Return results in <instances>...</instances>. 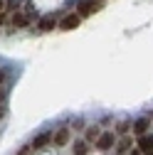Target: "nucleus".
I'll list each match as a JSON object with an SVG mask.
<instances>
[{
    "mask_svg": "<svg viewBox=\"0 0 153 155\" xmlns=\"http://www.w3.org/2000/svg\"><path fill=\"white\" fill-rule=\"evenodd\" d=\"M136 153H138V155H148V153H153V133L136 138Z\"/></svg>",
    "mask_w": 153,
    "mask_h": 155,
    "instance_id": "6e6552de",
    "label": "nucleus"
},
{
    "mask_svg": "<svg viewBox=\"0 0 153 155\" xmlns=\"http://www.w3.org/2000/svg\"><path fill=\"white\" fill-rule=\"evenodd\" d=\"M151 133V116H143V118H136L131 123V135L133 138H141V135Z\"/></svg>",
    "mask_w": 153,
    "mask_h": 155,
    "instance_id": "20e7f679",
    "label": "nucleus"
},
{
    "mask_svg": "<svg viewBox=\"0 0 153 155\" xmlns=\"http://www.w3.org/2000/svg\"><path fill=\"white\" fill-rule=\"evenodd\" d=\"M69 138H72V128H57V130H52V145L54 148H64L67 143H69Z\"/></svg>",
    "mask_w": 153,
    "mask_h": 155,
    "instance_id": "423d86ee",
    "label": "nucleus"
},
{
    "mask_svg": "<svg viewBox=\"0 0 153 155\" xmlns=\"http://www.w3.org/2000/svg\"><path fill=\"white\" fill-rule=\"evenodd\" d=\"M116 143H119V135L114 133V130H104L99 138H97L94 148H97V150H101V153H106V150H111V148H116Z\"/></svg>",
    "mask_w": 153,
    "mask_h": 155,
    "instance_id": "7ed1b4c3",
    "label": "nucleus"
},
{
    "mask_svg": "<svg viewBox=\"0 0 153 155\" xmlns=\"http://www.w3.org/2000/svg\"><path fill=\"white\" fill-rule=\"evenodd\" d=\"M101 5H104V0H79V3H76V8H74V12L84 20V17H91L94 12H99Z\"/></svg>",
    "mask_w": 153,
    "mask_h": 155,
    "instance_id": "f03ea898",
    "label": "nucleus"
},
{
    "mask_svg": "<svg viewBox=\"0 0 153 155\" xmlns=\"http://www.w3.org/2000/svg\"><path fill=\"white\" fill-rule=\"evenodd\" d=\"M131 155H138V153H136V150H133V153H131Z\"/></svg>",
    "mask_w": 153,
    "mask_h": 155,
    "instance_id": "ddd939ff",
    "label": "nucleus"
},
{
    "mask_svg": "<svg viewBox=\"0 0 153 155\" xmlns=\"http://www.w3.org/2000/svg\"><path fill=\"white\" fill-rule=\"evenodd\" d=\"M35 30H37V32H52V30H59V20H57L54 15H45V17H40V20H37Z\"/></svg>",
    "mask_w": 153,
    "mask_h": 155,
    "instance_id": "0eeeda50",
    "label": "nucleus"
},
{
    "mask_svg": "<svg viewBox=\"0 0 153 155\" xmlns=\"http://www.w3.org/2000/svg\"><path fill=\"white\" fill-rule=\"evenodd\" d=\"M79 25H82V17L76 15L74 10H72V12H67L64 17H59V30H62V32H69V30H76V27H79Z\"/></svg>",
    "mask_w": 153,
    "mask_h": 155,
    "instance_id": "39448f33",
    "label": "nucleus"
},
{
    "mask_svg": "<svg viewBox=\"0 0 153 155\" xmlns=\"http://www.w3.org/2000/svg\"><path fill=\"white\" fill-rule=\"evenodd\" d=\"M87 145H89L87 140H76V143L72 145V153H74V155H87V153H89V148H87Z\"/></svg>",
    "mask_w": 153,
    "mask_h": 155,
    "instance_id": "9d476101",
    "label": "nucleus"
},
{
    "mask_svg": "<svg viewBox=\"0 0 153 155\" xmlns=\"http://www.w3.org/2000/svg\"><path fill=\"white\" fill-rule=\"evenodd\" d=\"M104 133V128H99V126H89L87 130H84V140L87 143H97V138Z\"/></svg>",
    "mask_w": 153,
    "mask_h": 155,
    "instance_id": "1a4fd4ad",
    "label": "nucleus"
},
{
    "mask_svg": "<svg viewBox=\"0 0 153 155\" xmlns=\"http://www.w3.org/2000/svg\"><path fill=\"white\" fill-rule=\"evenodd\" d=\"M148 155H153V153H148Z\"/></svg>",
    "mask_w": 153,
    "mask_h": 155,
    "instance_id": "4468645a",
    "label": "nucleus"
},
{
    "mask_svg": "<svg viewBox=\"0 0 153 155\" xmlns=\"http://www.w3.org/2000/svg\"><path fill=\"white\" fill-rule=\"evenodd\" d=\"M5 79H8V74H5V71H3V69H0V84H3V81H5Z\"/></svg>",
    "mask_w": 153,
    "mask_h": 155,
    "instance_id": "f8f14e48",
    "label": "nucleus"
},
{
    "mask_svg": "<svg viewBox=\"0 0 153 155\" xmlns=\"http://www.w3.org/2000/svg\"><path fill=\"white\" fill-rule=\"evenodd\" d=\"M35 22V15L30 10H12L10 12V27L12 30H25Z\"/></svg>",
    "mask_w": 153,
    "mask_h": 155,
    "instance_id": "f257e3e1",
    "label": "nucleus"
},
{
    "mask_svg": "<svg viewBox=\"0 0 153 155\" xmlns=\"http://www.w3.org/2000/svg\"><path fill=\"white\" fill-rule=\"evenodd\" d=\"M5 5H8V0H0V15H3V12H5V10H8V8H5Z\"/></svg>",
    "mask_w": 153,
    "mask_h": 155,
    "instance_id": "9b49d317",
    "label": "nucleus"
},
{
    "mask_svg": "<svg viewBox=\"0 0 153 155\" xmlns=\"http://www.w3.org/2000/svg\"><path fill=\"white\" fill-rule=\"evenodd\" d=\"M116 155H119V153H116Z\"/></svg>",
    "mask_w": 153,
    "mask_h": 155,
    "instance_id": "2eb2a0df",
    "label": "nucleus"
}]
</instances>
